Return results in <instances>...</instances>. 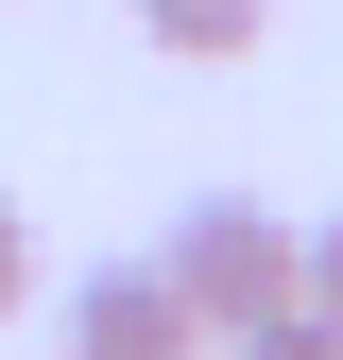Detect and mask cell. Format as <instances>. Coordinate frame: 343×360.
<instances>
[{
	"mask_svg": "<svg viewBox=\"0 0 343 360\" xmlns=\"http://www.w3.org/2000/svg\"><path fill=\"white\" fill-rule=\"evenodd\" d=\"M18 309H34V206L0 189V326H18Z\"/></svg>",
	"mask_w": 343,
	"mask_h": 360,
	"instance_id": "6",
	"label": "cell"
},
{
	"mask_svg": "<svg viewBox=\"0 0 343 360\" xmlns=\"http://www.w3.org/2000/svg\"><path fill=\"white\" fill-rule=\"evenodd\" d=\"M172 292H189V326H206V360H224L240 326H275L292 309V223L257 206V189H206L189 223H172V257H155Z\"/></svg>",
	"mask_w": 343,
	"mask_h": 360,
	"instance_id": "1",
	"label": "cell"
},
{
	"mask_svg": "<svg viewBox=\"0 0 343 360\" xmlns=\"http://www.w3.org/2000/svg\"><path fill=\"white\" fill-rule=\"evenodd\" d=\"M138 34L172 69H224V52H257V34H275V0H138Z\"/></svg>",
	"mask_w": 343,
	"mask_h": 360,
	"instance_id": "3",
	"label": "cell"
},
{
	"mask_svg": "<svg viewBox=\"0 0 343 360\" xmlns=\"http://www.w3.org/2000/svg\"><path fill=\"white\" fill-rule=\"evenodd\" d=\"M224 360H343V326H326V309H275V326H240Z\"/></svg>",
	"mask_w": 343,
	"mask_h": 360,
	"instance_id": "5",
	"label": "cell"
},
{
	"mask_svg": "<svg viewBox=\"0 0 343 360\" xmlns=\"http://www.w3.org/2000/svg\"><path fill=\"white\" fill-rule=\"evenodd\" d=\"M292 309H326V326H343V206L292 223Z\"/></svg>",
	"mask_w": 343,
	"mask_h": 360,
	"instance_id": "4",
	"label": "cell"
},
{
	"mask_svg": "<svg viewBox=\"0 0 343 360\" xmlns=\"http://www.w3.org/2000/svg\"><path fill=\"white\" fill-rule=\"evenodd\" d=\"M69 360H206V326H189V292H172L155 257H103V275L69 292Z\"/></svg>",
	"mask_w": 343,
	"mask_h": 360,
	"instance_id": "2",
	"label": "cell"
}]
</instances>
